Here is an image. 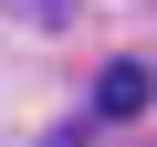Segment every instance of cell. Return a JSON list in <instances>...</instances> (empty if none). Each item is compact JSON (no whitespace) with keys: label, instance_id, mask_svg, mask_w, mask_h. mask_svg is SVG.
<instances>
[{"label":"cell","instance_id":"obj_1","mask_svg":"<svg viewBox=\"0 0 157 147\" xmlns=\"http://www.w3.org/2000/svg\"><path fill=\"white\" fill-rule=\"evenodd\" d=\"M147 95H157V84H147V63H105V74H94V116H115V126L147 116Z\"/></svg>","mask_w":157,"mask_h":147},{"label":"cell","instance_id":"obj_2","mask_svg":"<svg viewBox=\"0 0 157 147\" xmlns=\"http://www.w3.org/2000/svg\"><path fill=\"white\" fill-rule=\"evenodd\" d=\"M11 11H32V21H63V11H73V0H11Z\"/></svg>","mask_w":157,"mask_h":147}]
</instances>
